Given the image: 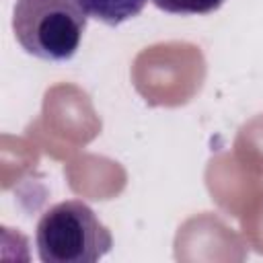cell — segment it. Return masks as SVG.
I'll use <instances>...</instances> for the list:
<instances>
[{
    "label": "cell",
    "mask_w": 263,
    "mask_h": 263,
    "mask_svg": "<svg viewBox=\"0 0 263 263\" xmlns=\"http://www.w3.org/2000/svg\"><path fill=\"white\" fill-rule=\"evenodd\" d=\"M35 242L43 263H95L111 251L113 236L88 203L66 199L41 216Z\"/></svg>",
    "instance_id": "6da1fadb"
},
{
    "label": "cell",
    "mask_w": 263,
    "mask_h": 263,
    "mask_svg": "<svg viewBox=\"0 0 263 263\" xmlns=\"http://www.w3.org/2000/svg\"><path fill=\"white\" fill-rule=\"evenodd\" d=\"M86 29L78 0H16L12 31L21 47L41 60H70Z\"/></svg>",
    "instance_id": "7a4b0ae2"
},
{
    "label": "cell",
    "mask_w": 263,
    "mask_h": 263,
    "mask_svg": "<svg viewBox=\"0 0 263 263\" xmlns=\"http://www.w3.org/2000/svg\"><path fill=\"white\" fill-rule=\"evenodd\" d=\"M148 0H78L86 14L103 21L109 27L121 25L123 21L138 16Z\"/></svg>",
    "instance_id": "3957f363"
},
{
    "label": "cell",
    "mask_w": 263,
    "mask_h": 263,
    "mask_svg": "<svg viewBox=\"0 0 263 263\" xmlns=\"http://www.w3.org/2000/svg\"><path fill=\"white\" fill-rule=\"evenodd\" d=\"M154 4L171 14H208L218 10L224 0H154Z\"/></svg>",
    "instance_id": "277c9868"
}]
</instances>
